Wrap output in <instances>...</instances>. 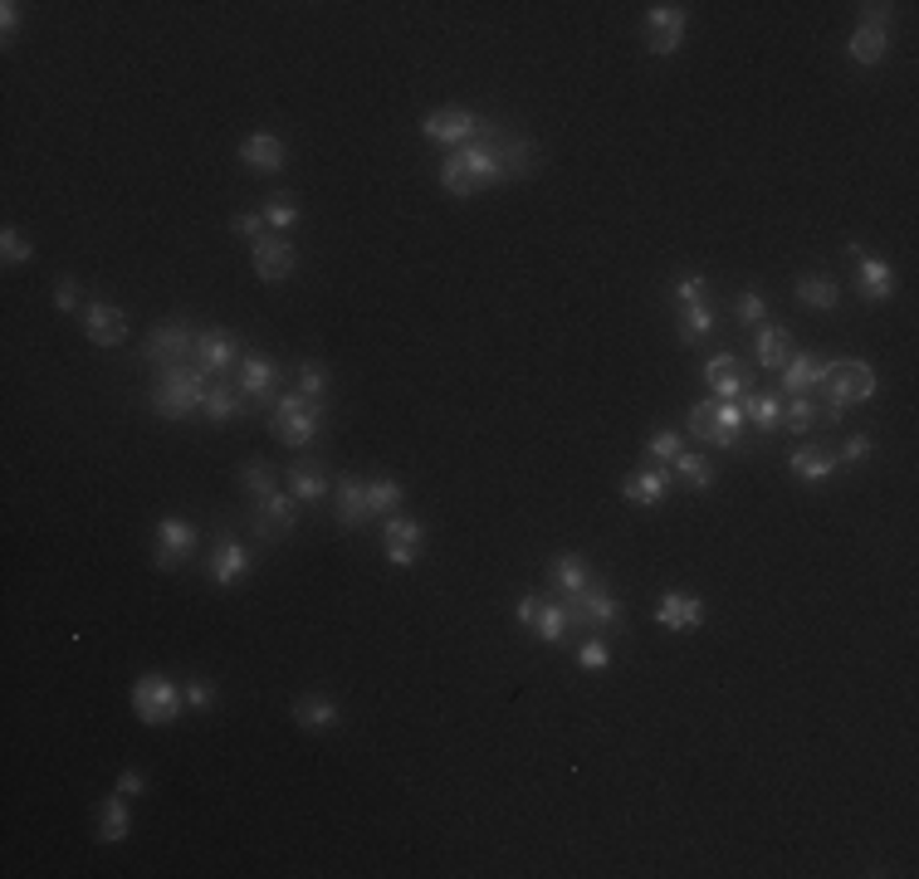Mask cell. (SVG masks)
Instances as JSON below:
<instances>
[{
	"instance_id": "cell-5",
	"label": "cell",
	"mask_w": 919,
	"mask_h": 879,
	"mask_svg": "<svg viewBox=\"0 0 919 879\" xmlns=\"http://www.w3.org/2000/svg\"><path fill=\"white\" fill-rule=\"evenodd\" d=\"M690 435L704 440V445L733 449L743 440V406H739V400H694Z\"/></svg>"
},
{
	"instance_id": "cell-28",
	"label": "cell",
	"mask_w": 919,
	"mask_h": 879,
	"mask_svg": "<svg viewBox=\"0 0 919 879\" xmlns=\"http://www.w3.org/2000/svg\"><path fill=\"white\" fill-rule=\"evenodd\" d=\"M284 156H289V152H284V142L274 132H250L240 142V162L250 166V171H279Z\"/></svg>"
},
{
	"instance_id": "cell-21",
	"label": "cell",
	"mask_w": 919,
	"mask_h": 879,
	"mask_svg": "<svg viewBox=\"0 0 919 879\" xmlns=\"http://www.w3.org/2000/svg\"><path fill=\"white\" fill-rule=\"evenodd\" d=\"M733 352H714L709 361H704V381H709V391H714V400H743L748 396V377H743L739 367H733Z\"/></svg>"
},
{
	"instance_id": "cell-39",
	"label": "cell",
	"mask_w": 919,
	"mask_h": 879,
	"mask_svg": "<svg viewBox=\"0 0 919 879\" xmlns=\"http://www.w3.org/2000/svg\"><path fill=\"white\" fill-rule=\"evenodd\" d=\"M260 215H264V225H269V230H279V234H284V230H293V225H299V220H303V211H299V201H293V195H289V191H274V195H269V201H264V205H260Z\"/></svg>"
},
{
	"instance_id": "cell-42",
	"label": "cell",
	"mask_w": 919,
	"mask_h": 879,
	"mask_svg": "<svg viewBox=\"0 0 919 879\" xmlns=\"http://www.w3.org/2000/svg\"><path fill=\"white\" fill-rule=\"evenodd\" d=\"M714 332V308L709 303H684L680 308V342H700Z\"/></svg>"
},
{
	"instance_id": "cell-56",
	"label": "cell",
	"mask_w": 919,
	"mask_h": 879,
	"mask_svg": "<svg viewBox=\"0 0 919 879\" xmlns=\"http://www.w3.org/2000/svg\"><path fill=\"white\" fill-rule=\"evenodd\" d=\"M0 29H5V44H10V39H15V29H20V5H15V0H5V5H0Z\"/></svg>"
},
{
	"instance_id": "cell-14",
	"label": "cell",
	"mask_w": 919,
	"mask_h": 879,
	"mask_svg": "<svg viewBox=\"0 0 919 879\" xmlns=\"http://www.w3.org/2000/svg\"><path fill=\"white\" fill-rule=\"evenodd\" d=\"M244 357V347L230 337V332H196V371H205V377H221V371H235Z\"/></svg>"
},
{
	"instance_id": "cell-35",
	"label": "cell",
	"mask_w": 919,
	"mask_h": 879,
	"mask_svg": "<svg viewBox=\"0 0 919 879\" xmlns=\"http://www.w3.org/2000/svg\"><path fill=\"white\" fill-rule=\"evenodd\" d=\"M240 410H244L240 386H230V381H211V386H205V400H201L205 420H230V416H240Z\"/></svg>"
},
{
	"instance_id": "cell-30",
	"label": "cell",
	"mask_w": 919,
	"mask_h": 879,
	"mask_svg": "<svg viewBox=\"0 0 919 879\" xmlns=\"http://www.w3.org/2000/svg\"><path fill=\"white\" fill-rule=\"evenodd\" d=\"M293 723H299V728H338L342 723V709L338 703L328 699V693H303V699H293Z\"/></svg>"
},
{
	"instance_id": "cell-25",
	"label": "cell",
	"mask_w": 919,
	"mask_h": 879,
	"mask_svg": "<svg viewBox=\"0 0 919 879\" xmlns=\"http://www.w3.org/2000/svg\"><path fill=\"white\" fill-rule=\"evenodd\" d=\"M367 518H372L367 479L342 474V479H338V523H342V533H357V527L367 523Z\"/></svg>"
},
{
	"instance_id": "cell-27",
	"label": "cell",
	"mask_w": 919,
	"mask_h": 879,
	"mask_svg": "<svg viewBox=\"0 0 919 879\" xmlns=\"http://www.w3.org/2000/svg\"><path fill=\"white\" fill-rule=\"evenodd\" d=\"M788 464H792V474H797L802 484H827V479L836 474V455L821 449V445H797L788 455Z\"/></svg>"
},
{
	"instance_id": "cell-52",
	"label": "cell",
	"mask_w": 919,
	"mask_h": 879,
	"mask_svg": "<svg viewBox=\"0 0 919 879\" xmlns=\"http://www.w3.org/2000/svg\"><path fill=\"white\" fill-rule=\"evenodd\" d=\"M54 308H59V313H74V308H78V283H74V279H59Z\"/></svg>"
},
{
	"instance_id": "cell-31",
	"label": "cell",
	"mask_w": 919,
	"mask_h": 879,
	"mask_svg": "<svg viewBox=\"0 0 919 879\" xmlns=\"http://www.w3.org/2000/svg\"><path fill=\"white\" fill-rule=\"evenodd\" d=\"M792 293H797L802 308H817V313H831L841 303V283L831 279V273H802Z\"/></svg>"
},
{
	"instance_id": "cell-23",
	"label": "cell",
	"mask_w": 919,
	"mask_h": 879,
	"mask_svg": "<svg viewBox=\"0 0 919 879\" xmlns=\"http://www.w3.org/2000/svg\"><path fill=\"white\" fill-rule=\"evenodd\" d=\"M670 469H635V474H626L621 479V498L626 504H641V508H655V504H665V494H670Z\"/></svg>"
},
{
	"instance_id": "cell-37",
	"label": "cell",
	"mask_w": 919,
	"mask_h": 879,
	"mask_svg": "<svg viewBox=\"0 0 919 879\" xmlns=\"http://www.w3.org/2000/svg\"><path fill=\"white\" fill-rule=\"evenodd\" d=\"M528 630H533L543 645H563V635H567V606L563 601H543V596H538V615H533V625H528Z\"/></svg>"
},
{
	"instance_id": "cell-6",
	"label": "cell",
	"mask_w": 919,
	"mask_h": 879,
	"mask_svg": "<svg viewBox=\"0 0 919 879\" xmlns=\"http://www.w3.org/2000/svg\"><path fill=\"white\" fill-rule=\"evenodd\" d=\"M821 396H827V406H866L870 396H876V371H870V361L860 357H846V361H831L827 377H821Z\"/></svg>"
},
{
	"instance_id": "cell-26",
	"label": "cell",
	"mask_w": 919,
	"mask_h": 879,
	"mask_svg": "<svg viewBox=\"0 0 919 879\" xmlns=\"http://www.w3.org/2000/svg\"><path fill=\"white\" fill-rule=\"evenodd\" d=\"M499 166H504V181L533 176L538 171V146L518 132H499Z\"/></svg>"
},
{
	"instance_id": "cell-36",
	"label": "cell",
	"mask_w": 919,
	"mask_h": 879,
	"mask_svg": "<svg viewBox=\"0 0 919 879\" xmlns=\"http://www.w3.org/2000/svg\"><path fill=\"white\" fill-rule=\"evenodd\" d=\"M127 830H133V816H127L123 791H117V797H108L103 806H98V840L117 845V840H127Z\"/></svg>"
},
{
	"instance_id": "cell-38",
	"label": "cell",
	"mask_w": 919,
	"mask_h": 879,
	"mask_svg": "<svg viewBox=\"0 0 919 879\" xmlns=\"http://www.w3.org/2000/svg\"><path fill=\"white\" fill-rule=\"evenodd\" d=\"M758 367H768V371H782L788 367V357H792V337H788V328H758Z\"/></svg>"
},
{
	"instance_id": "cell-17",
	"label": "cell",
	"mask_w": 919,
	"mask_h": 879,
	"mask_svg": "<svg viewBox=\"0 0 919 879\" xmlns=\"http://www.w3.org/2000/svg\"><path fill=\"white\" fill-rule=\"evenodd\" d=\"M191 552H196V527L181 523V518H162V523H156L152 562L162 566V572H172V566H181Z\"/></svg>"
},
{
	"instance_id": "cell-32",
	"label": "cell",
	"mask_w": 919,
	"mask_h": 879,
	"mask_svg": "<svg viewBox=\"0 0 919 879\" xmlns=\"http://www.w3.org/2000/svg\"><path fill=\"white\" fill-rule=\"evenodd\" d=\"M739 406H743V416H748L753 425L763 430V435L782 430V391H748Z\"/></svg>"
},
{
	"instance_id": "cell-15",
	"label": "cell",
	"mask_w": 919,
	"mask_h": 879,
	"mask_svg": "<svg viewBox=\"0 0 919 879\" xmlns=\"http://www.w3.org/2000/svg\"><path fill=\"white\" fill-rule=\"evenodd\" d=\"M293 504L299 498L293 494H264V498H254V537L260 543H279V537H289L293 533Z\"/></svg>"
},
{
	"instance_id": "cell-18",
	"label": "cell",
	"mask_w": 919,
	"mask_h": 879,
	"mask_svg": "<svg viewBox=\"0 0 919 879\" xmlns=\"http://www.w3.org/2000/svg\"><path fill=\"white\" fill-rule=\"evenodd\" d=\"M250 264L264 283H284L293 273V244L284 240V234H260V240L250 244Z\"/></svg>"
},
{
	"instance_id": "cell-53",
	"label": "cell",
	"mask_w": 919,
	"mask_h": 879,
	"mask_svg": "<svg viewBox=\"0 0 919 879\" xmlns=\"http://www.w3.org/2000/svg\"><path fill=\"white\" fill-rule=\"evenodd\" d=\"M841 459H846V464H860V459H870V435H851L846 445H841Z\"/></svg>"
},
{
	"instance_id": "cell-45",
	"label": "cell",
	"mask_w": 919,
	"mask_h": 879,
	"mask_svg": "<svg viewBox=\"0 0 919 879\" xmlns=\"http://www.w3.org/2000/svg\"><path fill=\"white\" fill-rule=\"evenodd\" d=\"M0 259H5V264H29V259H35V244H29L15 225H5V230H0Z\"/></svg>"
},
{
	"instance_id": "cell-57",
	"label": "cell",
	"mask_w": 919,
	"mask_h": 879,
	"mask_svg": "<svg viewBox=\"0 0 919 879\" xmlns=\"http://www.w3.org/2000/svg\"><path fill=\"white\" fill-rule=\"evenodd\" d=\"M860 10H866V25H876V29H885L890 20H895V10H890V5H860Z\"/></svg>"
},
{
	"instance_id": "cell-50",
	"label": "cell",
	"mask_w": 919,
	"mask_h": 879,
	"mask_svg": "<svg viewBox=\"0 0 919 879\" xmlns=\"http://www.w3.org/2000/svg\"><path fill=\"white\" fill-rule=\"evenodd\" d=\"M230 230H235V234H244V240L254 244V240H260L264 230H269V225H264V215H260V211H250V215H235V220H230Z\"/></svg>"
},
{
	"instance_id": "cell-7",
	"label": "cell",
	"mask_w": 919,
	"mask_h": 879,
	"mask_svg": "<svg viewBox=\"0 0 919 879\" xmlns=\"http://www.w3.org/2000/svg\"><path fill=\"white\" fill-rule=\"evenodd\" d=\"M318 425H323V400H303L299 391L279 396L269 410V430L284 445H309V440L318 435Z\"/></svg>"
},
{
	"instance_id": "cell-16",
	"label": "cell",
	"mask_w": 919,
	"mask_h": 879,
	"mask_svg": "<svg viewBox=\"0 0 919 879\" xmlns=\"http://www.w3.org/2000/svg\"><path fill=\"white\" fill-rule=\"evenodd\" d=\"M84 337L93 342V347H123L127 342V313L108 298L88 303L84 308Z\"/></svg>"
},
{
	"instance_id": "cell-47",
	"label": "cell",
	"mask_w": 919,
	"mask_h": 879,
	"mask_svg": "<svg viewBox=\"0 0 919 879\" xmlns=\"http://www.w3.org/2000/svg\"><path fill=\"white\" fill-rule=\"evenodd\" d=\"M733 318L748 322V328H753V322H768V303H763V293L758 289H743L739 298H733Z\"/></svg>"
},
{
	"instance_id": "cell-54",
	"label": "cell",
	"mask_w": 919,
	"mask_h": 879,
	"mask_svg": "<svg viewBox=\"0 0 919 879\" xmlns=\"http://www.w3.org/2000/svg\"><path fill=\"white\" fill-rule=\"evenodd\" d=\"M117 791H123V797H142V791H147V772L127 767L123 777H117Z\"/></svg>"
},
{
	"instance_id": "cell-44",
	"label": "cell",
	"mask_w": 919,
	"mask_h": 879,
	"mask_svg": "<svg viewBox=\"0 0 919 879\" xmlns=\"http://www.w3.org/2000/svg\"><path fill=\"white\" fill-rule=\"evenodd\" d=\"M293 391H299L303 400H323V396H328V371H323V361H303L299 377H293Z\"/></svg>"
},
{
	"instance_id": "cell-40",
	"label": "cell",
	"mask_w": 919,
	"mask_h": 879,
	"mask_svg": "<svg viewBox=\"0 0 919 879\" xmlns=\"http://www.w3.org/2000/svg\"><path fill=\"white\" fill-rule=\"evenodd\" d=\"M367 498H372V518H391V513H401L406 488H401L396 479H367Z\"/></svg>"
},
{
	"instance_id": "cell-4",
	"label": "cell",
	"mask_w": 919,
	"mask_h": 879,
	"mask_svg": "<svg viewBox=\"0 0 919 879\" xmlns=\"http://www.w3.org/2000/svg\"><path fill=\"white\" fill-rule=\"evenodd\" d=\"M181 709H186V689L172 684L166 674H142V679L133 684V713L147 728H162V723L181 718Z\"/></svg>"
},
{
	"instance_id": "cell-48",
	"label": "cell",
	"mask_w": 919,
	"mask_h": 879,
	"mask_svg": "<svg viewBox=\"0 0 919 879\" xmlns=\"http://www.w3.org/2000/svg\"><path fill=\"white\" fill-rule=\"evenodd\" d=\"M680 449H684L680 430H651V440H645V455H651V459H675Z\"/></svg>"
},
{
	"instance_id": "cell-13",
	"label": "cell",
	"mask_w": 919,
	"mask_h": 879,
	"mask_svg": "<svg viewBox=\"0 0 919 879\" xmlns=\"http://www.w3.org/2000/svg\"><path fill=\"white\" fill-rule=\"evenodd\" d=\"M381 543H387V562L391 566H411L420 557V547H426V527H420L416 518H406V513H391L387 523H381Z\"/></svg>"
},
{
	"instance_id": "cell-2",
	"label": "cell",
	"mask_w": 919,
	"mask_h": 879,
	"mask_svg": "<svg viewBox=\"0 0 919 879\" xmlns=\"http://www.w3.org/2000/svg\"><path fill=\"white\" fill-rule=\"evenodd\" d=\"M563 606H567V625H577L587 635H606L612 625H621V601H616V591L602 576H592L582 591L563 596Z\"/></svg>"
},
{
	"instance_id": "cell-22",
	"label": "cell",
	"mask_w": 919,
	"mask_h": 879,
	"mask_svg": "<svg viewBox=\"0 0 919 879\" xmlns=\"http://www.w3.org/2000/svg\"><path fill=\"white\" fill-rule=\"evenodd\" d=\"M831 361L827 357H811V352H792L788 367H782V396H811L821 386Z\"/></svg>"
},
{
	"instance_id": "cell-1",
	"label": "cell",
	"mask_w": 919,
	"mask_h": 879,
	"mask_svg": "<svg viewBox=\"0 0 919 879\" xmlns=\"http://www.w3.org/2000/svg\"><path fill=\"white\" fill-rule=\"evenodd\" d=\"M440 186H445L450 195H460V201L489 191V186H504V166H499V127L494 123H489L484 137L455 146V152L440 162Z\"/></svg>"
},
{
	"instance_id": "cell-24",
	"label": "cell",
	"mask_w": 919,
	"mask_h": 879,
	"mask_svg": "<svg viewBox=\"0 0 919 879\" xmlns=\"http://www.w3.org/2000/svg\"><path fill=\"white\" fill-rule=\"evenodd\" d=\"M836 416V406H817L811 396H782V430L788 435H811V425H831Z\"/></svg>"
},
{
	"instance_id": "cell-12",
	"label": "cell",
	"mask_w": 919,
	"mask_h": 879,
	"mask_svg": "<svg viewBox=\"0 0 919 879\" xmlns=\"http://www.w3.org/2000/svg\"><path fill=\"white\" fill-rule=\"evenodd\" d=\"M851 254H856V293L866 303H890L895 298V269H890V259H876V254H866L856 240H851Z\"/></svg>"
},
{
	"instance_id": "cell-41",
	"label": "cell",
	"mask_w": 919,
	"mask_h": 879,
	"mask_svg": "<svg viewBox=\"0 0 919 879\" xmlns=\"http://www.w3.org/2000/svg\"><path fill=\"white\" fill-rule=\"evenodd\" d=\"M675 474H680L690 488H700V494H709V488H714V464L704 455H690V449L675 455Z\"/></svg>"
},
{
	"instance_id": "cell-11",
	"label": "cell",
	"mask_w": 919,
	"mask_h": 879,
	"mask_svg": "<svg viewBox=\"0 0 919 879\" xmlns=\"http://www.w3.org/2000/svg\"><path fill=\"white\" fill-rule=\"evenodd\" d=\"M684 29H690L684 5H651V10H645V44H651V54L670 59L675 49H680Z\"/></svg>"
},
{
	"instance_id": "cell-19",
	"label": "cell",
	"mask_w": 919,
	"mask_h": 879,
	"mask_svg": "<svg viewBox=\"0 0 919 879\" xmlns=\"http://www.w3.org/2000/svg\"><path fill=\"white\" fill-rule=\"evenodd\" d=\"M205 572H211L215 586H235L244 582V572H250V547L235 543V537H215L211 557H205Z\"/></svg>"
},
{
	"instance_id": "cell-10",
	"label": "cell",
	"mask_w": 919,
	"mask_h": 879,
	"mask_svg": "<svg viewBox=\"0 0 919 879\" xmlns=\"http://www.w3.org/2000/svg\"><path fill=\"white\" fill-rule=\"evenodd\" d=\"M235 386H240L244 400H254V406H274L279 400V367H274L264 352H244L240 367H235Z\"/></svg>"
},
{
	"instance_id": "cell-43",
	"label": "cell",
	"mask_w": 919,
	"mask_h": 879,
	"mask_svg": "<svg viewBox=\"0 0 919 879\" xmlns=\"http://www.w3.org/2000/svg\"><path fill=\"white\" fill-rule=\"evenodd\" d=\"M240 488H244L250 498L274 494V464H269V459H260V455L244 459V464H240Z\"/></svg>"
},
{
	"instance_id": "cell-8",
	"label": "cell",
	"mask_w": 919,
	"mask_h": 879,
	"mask_svg": "<svg viewBox=\"0 0 919 879\" xmlns=\"http://www.w3.org/2000/svg\"><path fill=\"white\" fill-rule=\"evenodd\" d=\"M484 132H489V123L479 113H469V107H436V113H426V123H420V137L445 142V146H465Z\"/></svg>"
},
{
	"instance_id": "cell-51",
	"label": "cell",
	"mask_w": 919,
	"mask_h": 879,
	"mask_svg": "<svg viewBox=\"0 0 919 879\" xmlns=\"http://www.w3.org/2000/svg\"><path fill=\"white\" fill-rule=\"evenodd\" d=\"M215 703V689L205 679H191L186 684V709H211Z\"/></svg>"
},
{
	"instance_id": "cell-34",
	"label": "cell",
	"mask_w": 919,
	"mask_h": 879,
	"mask_svg": "<svg viewBox=\"0 0 919 879\" xmlns=\"http://www.w3.org/2000/svg\"><path fill=\"white\" fill-rule=\"evenodd\" d=\"M885 49H890V29H876V25H860L856 35L846 39V54H851V64H880L885 59Z\"/></svg>"
},
{
	"instance_id": "cell-9",
	"label": "cell",
	"mask_w": 919,
	"mask_h": 879,
	"mask_svg": "<svg viewBox=\"0 0 919 879\" xmlns=\"http://www.w3.org/2000/svg\"><path fill=\"white\" fill-rule=\"evenodd\" d=\"M196 357V332L186 322H162V328L147 337V352L142 361H152L156 371H172V367H186Z\"/></svg>"
},
{
	"instance_id": "cell-49",
	"label": "cell",
	"mask_w": 919,
	"mask_h": 879,
	"mask_svg": "<svg viewBox=\"0 0 919 879\" xmlns=\"http://www.w3.org/2000/svg\"><path fill=\"white\" fill-rule=\"evenodd\" d=\"M704 293H709V283H704V273H675V298H680V308L684 303H704Z\"/></svg>"
},
{
	"instance_id": "cell-3",
	"label": "cell",
	"mask_w": 919,
	"mask_h": 879,
	"mask_svg": "<svg viewBox=\"0 0 919 879\" xmlns=\"http://www.w3.org/2000/svg\"><path fill=\"white\" fill-rule=\"evenodd\" d=\"M205 386H211V377H205V371H196V367L162 371V381H156V391H152V410L162 420H186L191 410H201Z\"/></svg>"
},
{
	"instance_id": "cell-29",
	"label": "cell",
	"mask_w": 919,
	"mask_h": 879,
	"mask_svg": "<svg viewBox=\"0 0 919 879\" xmlns=\"http://www.w3.org/2000/svg\"><path fill=\"white\" fill-rule=\"evenodd\" d=\"M289 494L299 498V504H318V498L328 494V469H323L318 459H293L289 464Z\"/></svg>"
},
{
	"instance_id": "cell-33",
	"label": "cell",
	"mask_w": 919,
	"mask_h": 879,
	"mask_svg": "<svg viewBox=\"0 0 919 879\" xmlns=\"http://www.w3.org/2000/svg\"><path fill=\"white\" fill-rule=\"evenodd\" d=\"M547 582H553L557 596H572V591H582V586L592 582V572H587V562L577 552H557L553 566H547Z\"/></svg>"
},
{
	"instance_id": "cell-55",
	"label": "cell",
	"mask_w": 919,
	"mask_h": 879,
	"mask_svg": "<svg viewBox=\"0 0 919 879\" xmlns=\"http://www.w3.org/2000/svg\"><path fill=\"white\" fill-rule=\"evenodd\" d=\"M514 615H518V625H524V630H528V625H533V615H538V591H524V596H518Z\"/></svg>"
},
{
	"instance_id": "cell-46",
	"label": "cell",
	"mask_w": 919,
	"mask_h": 879,
	"mask_svg": "<svg viewBox=\"0 0 919 879\" xmlns=\"http://www.w3.org/2000/svg\"><path fill=\"white\" fill-rule=\"evenodd\" d=\"M606 664H612V650H606V640H602V635H592V640H582V645H577V670H587V674H602Z\"/></svg>"
},
{
	"instance_id": "cell-20",
	"label": "cell",
	"mask_w": 919,
	"mask_h": 879,
	"mask_svg": "<svg viewBox=\"0 0 919 879\" xmlns=\"http://www.w3.org/2000/svg\"><path fill=\"white\" fill-rule=\"evenodd\" d=\"M655 621H660V630H694V625H704V601L694 591H665L660 606H655Z\"/></svg>"
}]
</instances>
